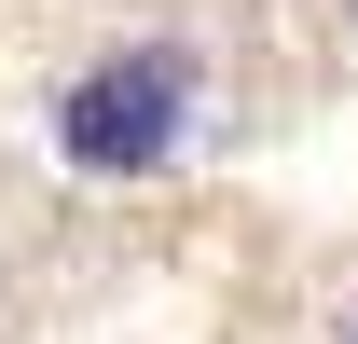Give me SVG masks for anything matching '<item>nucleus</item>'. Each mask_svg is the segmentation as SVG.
I'll return each instance as SVG.
<instances>
[{
	"label": "nucleus",
	"instance_id": "f257e3e1",
	"mask_svg": "<svg viewBox=\"0 0 358 344\" xmlns=\"http://www.w3.org/2000/svg\"><path fill=\"white\" fill-rule=\"evenodd\" d=\"M193 138V55L179 42H138V55H96L83 83L55 96V152L83 179H152Z\"/></svg>",
	"mask_w": 358,
	"mask_h": 344
}]
</instances>
